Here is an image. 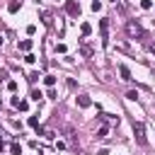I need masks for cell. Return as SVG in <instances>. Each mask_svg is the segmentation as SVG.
<instances>
[{
  "label": "cell",
  "instance_id": "1",
  "mask_svg": "<svg viewBox=\"0 0 155 155\" xmlns=\"http://www.w3.org/2000/svg\"><path fill=\"white\" fill-rule=\"evenodd\" d=\"M126 34H128L131 39H140V41H145V39H148L138 22H128V24H126Z\"/></svg>",
  "mask_w": 155,
  "mask_h": 155
},
{
  "label": "cell",
  "instance_id": "2",
  "mask_svg": "<svg viewBox=\"0 0 155 155\" xmlns=\"http://www.w3.org/2000/svg\"><path fill=\"white\" fill-rule=\"evenodd\" d=\"M133 133H136V143H138V145H145V143H148V138H145V126H143V121H136V124H133Z\"/></svg>",
  "mask_w": 155,
  "mask_h": 155
},
{
  "label": "cell",
  "instance_id": "3",
  "mask_svg": "<svg viewBox=\"0 0 155 155\" xmlns=\"http://www.w3.org/2000/svg\"><path fill=\"white\" fill-rule=\"evenodd\" d=\"M65 12H68L70 17H80V5H78L75 0H65Z\"/></svg>",
  "mask_w": 155,
  "mask_h": 155
},
{
  "label": "cell",
  "instance_id": "4",
  "mask_svg": "<svg viewBox=\"0 0 155 155\" xmlns=\"http://www.w3.org/2000/svg\"><path fill=\"white\" fill-rule=\"evenodd\" d=\"M39 17H41V22H44L46 27H51V24H53V12H48V10H41V12H39Z\"/></svg>",
  "mask_w": 155,
  "mask_h": 155
},
{
  "label": "cell",
  "instance_id": "5",
  "mask_svg": "<svg viewBox=\"0 0 155 155\" xmlns=\"http://www.w3.org/2000/svg\"><path fill=\"white\" fill-rule=\"evenodd\" d=\"M99 31H102V44L107 46V44H109V39H107V31H109V22H107V19H102V22H99Z\"/></svg>",
  "mask_w": 155,
  "mask_h": 155
},
{
  "label": "cell",
  "instance_id": "6",
  "mask_svg": "<svg viewBox=\"0 0 155 155\" xmlns=\"http://www.w3.org/2000/svg\"><path fill=\"white\" fill-rule=\"evenodd\" d=\"M90 104H92V99H90L87 94H80V97H78V107H82V109H87Z\"/></svg>",
  "mask_w": 155,
  "mask_h": 155
},
{
  "label": "cell",
  "instance_id": "7",
  "mask_svg": "<svg viewBox=\"0 0 155 155\" xmlns=\"http://www.w3.org/2000/svg\"><path fill=\"white\" fill-rule=\"evenodd\" d=\"M12 104H15L19 111H27V109H29V104H27L24 99H19V97H15V99H12Z\"/></svg>",
  "mask_w": 155,
  "mask_h": 155
},
{
  "label": "cell",
  "instance_id": "8",
  "mask_svg": "<svg viewBox=\"0 0 155 155\" xmlns=\"http://www.w3.org/2000/svg\"><path fill=\"white\" fill-rule=\"evenodd\" d=\"M119 75H121V80H131V70L126 65H119Z\"/></svg>",
  "mask_w": 155,
  "mask_h": 155
},
{
  "label": "cell",
  "instance_id": "9",
  "mask_svg": "<svg viewBox=\"0 0 155 155\" xmlns=\"http://www.w3.org/2000/svg\"><path fill=\"white\" fill-rule=\"evenodd\" d=\"M107 136H109V126H107V124H102V126L97 128V138H107Z\"/></svg>",
  "mask_w": 155,
  "mask_h": 155
},
{
  "label": "cell",
  "instance_id": "10",
  "mask_svg": "<svg viewBox=\"0 0 155 155\" xmlns=\"http://www.w3.org/2000/svg\"><path fill=\"white\" fill-rule=\"evenodd\" d=\"M17 46H19V51H24V53H29V48H31V41H29V39H24V41H19Z\"/></svg>",
  "mask_w": 155,
  "mask_h": 155
},
{
  "label": "cell",
  "instance_id": "11",
  "mask_svg": "<svg viewBox=\"0 0 155 155\" xmlns=\"http://www.w3.org/2000/svg\"><path fill=\"white\" fill-rule=\"evenodd\" d=\"M19 10V0H10L7 2V12H17Z\"/></svg>",
  "mask_w": 155,
  "mask_h": 155
},
{
  "label": "cell",
  "instance_id": "12",
  "mask_svg": "<svg viewBox=\"0 0 155 155\" xmlns=\"http://www.w3.org/2000/svg\"><path fill=\"white\" fill-rule=\"evenodd\" d=\"M80 53H82L85 58H90V56H92L94 51H92V46H85V44H82V46H80Z\"/></svg>",
  "mask_w": 155,
  "mask_h": 155
},
{
  "label": "cell",
  "instance_id": "13",
  "mask_svg": "<svg viewBox=\"0 0 155 155\" xmlns=\"http://www.w3.org/2000/svg\"><path fill=\"white\" fill-rule=\"evenodd\" d=\"M44 85H46V87H53V85H56V78H53V75H44Z\"/></svg>",
  "mask_w": 155,
  "mask_h": 155
},
{
  "label": "cell",
  "instance_id": "14",
  "mask_svg": "<svg viewBox=\"0 0 155 155\" xmlns=\"http://www.w3.org/2000/svg\"><path fill=\"white\" fill-rule=\"evenodd\" d=\"M10 153H12V155H22V145H19V143H12V145H10Z\"/></svg>",
  "mask_w": 155,
  "mask_h": 155
},
{
  "label": "cell",
  "instance_id": "15",
  "mask_svg": "<svg viewBox=\"0 0 155 155\" xmlns=\"http://www.w3.org/2000/svg\"><path fill=\"white\" fill-rule=\"evenodd\" d=\"M80 31H82V36H87V34L92 31V27H90L87 22H82V24H80Z\"/></svg>",
  "mask_w": 155,
  "mask_h": 155
},
{
  "label": "cell",
  "instance_id": "16",
  "mask_svg": "<svg viewBox=\"0 0 155 155\" xmlns=\"http://www.w3.org/2000/svg\"><path fill=\"white\" fill-rule=\"evenodd\" d=\"M41 97H44V94H41V90H31V99H34V102H39Z\"/></svg>",
  "mask_w": 155,
  "mask_h": 155
},
{
  "label": "cell",
  "instance_id": "17",
  "mask_svg": "<svg viewBox=\"0 0 155 155\" xmlns=\"http://www.w3.org/2000/svg\"><path fill=\"white\" fill-rule=\"evenodd\" d=\"M39 78H41V75H39V73H36V70H34V73H29V78H27V80H29V82H36V80H39Z\"/></svg>",
  "mask_w": 155,
  "mask_h": 155
},
{
  "label": "cell",
  "instance_id": "18",
  "mask_svg": "<svg viewBox=\"0 0 155 155\" xmlns=\"http://www.w3.org/2000/svg\"><path fill=\"white\" fill-rule=\"evenodd\" d=\"M140 7H143V10H150V7H153V0H140Z\"/></svg>",
  "mask_w": 155,
  "mask_h": 155
},
{
  "label": "cell",
  "instance_id": "19",
  "mask_svg": "<svg viewBox=\"0 0 155 155\" xmlns=\"http://www.w3.org/2000/svg\"><path fill=\"white\" fill-rule=\"evenodd\" d=\"M92 10L99 12V10H102V2H99V0H92Z\"/></svg>",
  "mask_w": 155,
  "mask_h": 155
},
{
  "label": "cell",
  "instance_id": "20",
  "mask_svg": "<svg viewBox=\"0 0 155 155\" xmlns=\"http://www.w3.org/2000/svg\"><path fill=\"white\" fill-rule=\"evenodd\" d=\"M126 99H138V92H136V90H131V92H126Z\"/></svg>",
  "mask_w": 155,
  "mask_h": 155
},
{
  "label": "cell",
  "instance_id": "21",
  "mask_svg": "<svg viewBox=\"0 0 155 155\" xmlns=\"http://www.w3.org/2000/svg\"><path fill=\"white\" fill-rule=\"evenodd\" d=\"M29 126L36 128V126H39V119H36V116H29Z\"/></svg>",
  "mask_w": 155,
  "mask_h": 155
},
{
  "label": "cell",
  "instance_id": "22",
  "mask_svg": "<svg viewBox=\"0 0 155 155\" xmlns=\"http://www.w3.org/2000/svg\"><path fill=\"white\" fill-rule=\"evenodd\" d=\"M56 53H65V44H56Z\"/></svg>",
  "mask_w": 155,
  "mask_h": 155
},
{
  "label": "cell",
  "instance_id": "23",
  "mask_svg": "<svg viewBox=\"0 0 155 155\" xmlns=\"http://www.w3.org/2000/svg\"><path fill=\"white\" fill-rule=\"evenodd\" d=\"M24 61H27V63H34V61H36V56H34V53H27V56H24Z\"/></svg>",
  "mask_w": 155,
  "mask_h": 155
},
{
  "label": "cell",
  "instance_id": "24",
  "mask_svg": "<svg viewBox=\"0 0 155 155\" xmlns=\"http://www.w3.org/2000/svg\"><path fill=\"white\" fill-rule=\"evenodd\" d=\"M7 90H10V92H15V90H17V82H15V80H10V82H7Z\"/></svg>",
  "mask_w": 155,
  "mask_h": 155
},
{
  "label": "cell",
  "instance_id": "25",
  "mask_svg": "<svg viewBox=\"0 0 155 155\" xmlns=\"http://www.w3.org/2000/svg\"><path fill=\"white\" fill-rule=\"evenodd\" d=\"M27 34H29V36H31V34H36V27H34V24H29V27H27Z\"/></svg>",
  "mask_w": 155,
  "mask_h": 155
},
{
  "label": "cell",
  "instance_id": "26",
  "mask_svg": "<svg viewBox=\"0 0 155 155\" xmlns=\"http://www.w3.org/2000/svg\"><path fill=\"white\" fill-rule=\"evenodd\" d=\"M5 78H7V70L2 68V70H0V80H5Z\"/></svg>",
  "mask_w": 155,
  "mask_h": 155
},
{
  "label": "cell",
  "instance_id": "27",
  "mask_svg": "<svg viewBox=\"0 0 155 155\" xmlns=\"http://www.w3.org/2000/svg\"><path fill=\"white\" fill-rule=\"evenodd\" d=\"M2 150H5V143H2V140H0V153H2Z\"/></svg>",
  "mask_w": 155,
  "mask_h": 155
},
{
  "label": "cell",
  "instance_id": "28",
  "mask_svg": "<svg viewBox=\"0 0 155 155\" xmlns=\"http://www.w3.org/2000/svg\"><path fill=\"white\" fill-rule=\"evenodd\" d=\"M111 2H119V0H111Z\"/></svg>",
  "mask_w": 155,
  "mask_h": 155
},
{
  "label": "cell",
  "instance_id": "29",
  "mask_svg": "<svg viewBox=\"0 0 155 155\" xmlns=\"http://www.w3.org/2000/svg\"><path fill=\"white\" fill-rule=\"evenodd\" d=\"M0 107H2V102H0Z\"/></svg>",
  "mask_w": 155,
  "mask_h": 155
}]
</instances>
